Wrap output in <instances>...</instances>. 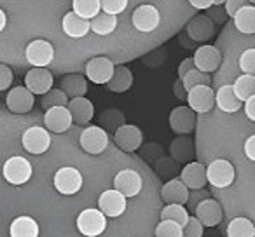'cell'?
I'll list each match as a JSON object with an SVG mask.
<instances>
[{
	"label": "cell",
	"mask_w": 255,
	"mask_h": 237,
	"mask_svg": "<svg viewBox=\"0 0 255 237\" xmlns=\"http://www.w3.org/2000/svg\"><path fill=\"white\" fill-rule=\"evenodd\" d=\"M107 229V216L100 209L89 208L79 213L77 230L84 237H98Z\"/></svg>",
	"instance_id": "cell-1"
},
{
	"label": "cell",
	"mask_w": 255,
	"mask_h": 237,
	"mask_svg": "<svg viewBox=\"0 0 255 237\" xmlns=\"http://www.w3.org/2000/svg\"><path fill=\"white\" fill-rule=\"evenodd\" d=\"M79 145L84 152L98 156V154L105 152V149L109 147V135L100 126H89L79 136Z\"/></svg>",
	"instance_id": "cell-2"
},
{
	"label": "cell",
	"mask_w": 255,
	"mask_h": 237,
	"mask_svg": "<svg viewBox=\"0 0 255 237\" xmlns=\"http://www.w3.org/2000/svg\"><path fill=\"white\" fill-rule=\"evenodd\" d=\"M21 145L32 156H42L51 147V136L46 128L40 126H32L21 136Z\"/></svg>",
	"instance_id": "cell-3"
},
{
	"label": "cell",
	"mask_w": 255,
	"mask_h": 237,
	"mask_svg": "<svg viewBox=\"0 0 255 237\" xmlns=\"http://www.w3.org/2000/svg\"><path fill=\"white\" fill-rule=\"evenodd\" d=\"M32 173H33L32 164L25 157L14 156L5 160L4 164V178L11 185H16V187L28 183L30 178H32Z\"/></svg>",
	"instance_id": "cell-4"
},
{
	"label": "cell",
	"mask_w": 255,
	"mask_h": 237,
	"mask_svg": "<svg viewBox=\"0 0 255 237\" xmlns=\"http://www.w3.org/2000/svg\"><path fill=\"white\" fill-rule=\"evenodd\" d=\"M54 188L63 195H74L82 188V174L72 166L60 167L54 174Z\"/></svg>",
	"instance_id": "cell-5"
},
{
	"label": "cell",
	"mask_w": 255,
	"mask_h": 237,
	"mask_svg": "<svg viewBox=\"0 0 255 237\" xmlns=\"http://www.w3.org/2000/svg\"><path fill=\"white\" fill-rule=\"evenodd\" d=\"M236 171L226 159H215L208 166V183L215 188H227L234 183Z\"/></svg>",
	"instance_id": "cell-6"
},
{
	"label": "cell",
	"mask_w": 255,
	"mask_h": 237,
	"mask_svg": "<svg viewBox=\"0 0 255 237\" xmlns=\"http://www.w3.org/2000/svg\"><path fill=\"white\" fill-rule=\"evenodd\" d=\"M25 56L33 68H46L54 58V47L44 39H37L26 46Z\"/></svg>",
	"instance_id": "cell-7"
},
{
	"label": "cell",
	"mask_w": 255,
	"mask_h": 237,
	"mask_svg": "<svg viewBox=\"0 0 255 237\" xmlns=\"http://www.w3.org/2000/svg\"><path fill=\"white\" fill-rule=\"evenodd\" d=\"M116 67L107 56H96L86 63V77L95 84H109L114 77Z\"/></svg>",
	"instance_id": "cell-8"
},
{
	"label": "cell",
	"mask_w": 255,
	"mask_h": 237,
	"mask_svg": "<svg viewBox=\"0 0 255 237\" xmlns=\"http://www.w3.org/2000/svg\"><path fill=\"white\" fill-rule=\"evenodd\" d=\"M170 128L178 136H187L196 129V112L191 106H177L170 113Z\"/></svg>",
	"instance_id": "cell-9"
},
{
	"label": "cell",
	"mask_w": 255,
	"mask_h": 237,
	"mask_svg": "<svg viewBox=\"0 0 255 237\" xmlns=\"http://www.w3.org/2000/svg\"><path fill=\"white\" fill-rule=\"evenodd\" d=\"M114 142L123 152H135L142 147L143 135L140 131L138 126L135 124H123L116 129L114 135Z\"/></svg>",
	"instance_id": "cell-10"
},
{
	"label": "cell",
	"mask_w": 255,
	"mask_h": 237,
	"mask_svg": "<svg viewBox=\"0 0 255 237\" xmlns=\"http://www.w3.org/2000/svg\"><path fill=\"white\" fill-rule=\"evenodd\" d=\"M187 103L196 113H208L217 105V92L212 85H199L187 92Z\"/></svg>",
	"instance_id": "cell-11"
},
{
	"label": "cell",
	"mask_w": 255,
	"mask_h": 237,
	"mask_svg": "<svg viewBox=\"0 0 255 237\" xmlns=\"http://www.w3.org/2000/svg\"><path fill=\"white\" fill-rule=\"evenodd\" d=\"M143 187L142 176L135 169H121L114 176V188L119 190L124 197H136Z\"/></svg>",
	"instance_id": "cell-12"
},
{
	"label": "cell",
	"mask_w": 255,
	"mask_h": 237,
	"mask_svg": "<svg viewBox=\"0 0 255 237\" xmlns=\"http://www.w3.org/2000/svg\"><path fill=\"white\" fill-rule=\"evenodd\" d=\"M5 105L12 113H28L35 105V94L26 85H18L7 92Z\"/></svg>",
	"instance_id": "cell-13"
},
{
	"label": "cell",
	"mask_w": 255,
	"mask_h": 237,
	"mask_svg": "<svg viewBox=\"0 0 255 237\" xmlns=\"http://www.w3.org/2000/svg\"><path fill=\"white\" fill-rule=\"evenodd\" d=\"M98 209L109 218H119L126 211V197L116 188L105 190L98 197Z\"/></svg>",
	"instance_id": "cell-14"
},
{
	"label": "cell",
	"mask_w": 255,
	"mask_h": 237,
	"mask_svg": "<svg viewBox=\"0 0 255 237\" xmlns=\"http://www.w3.org/2000/svg\"><path fill=\"white\" fill-rule=\"evenodd\" d=\"M131 21H133V26H135L138 32L149 33V32H154V30L159 26L161 16H159L157 7H154V5H150V4H145V5H138V7L133 11Z\"/></svg>",
	"instance_id": "cell-15"
},
{
	"label": "cell",
	"mask_w": 255,
	"mask_h": 237,
	"mask_svg": "<svg viewBox=\"0 0 255 237\" xmlns=\"http://www.w3.org/2000/svg\"><path fill=\"white\" fill-rule=\"evenodd\" d=\"M44 124H46V129L51 133H65L72 128L74 124V117H72L68 106H56V108H51L46 112L44 115Z\"/></svg>",
	"instance_id": "cell-16"
},
{
	"label": "cell",
	"mask_w": 255,
	"mask_h": 237,
	"mask_svg": "<svg viewBox=\"0 0 255 237\" xmlns=\"http://www.w3.org/2000/svg\"><path fill=\"white\" fill-rule=\"evenodd\" d=\"M194 63L196 68L205 74H213V72L219 70L220 63H222V54L217 47L210 46V44H205V46L198 47L194 53Z\"/></svg>",
	"instance_id": "cell-17"
},
{
	"label": "cell",
	"mask_w": 255,
	"mask_h": 237,
	"mask_svg": "<svg viewBox=\"0 0 255 237\" xmlns=\"http://www.w3.org/2000/svg\"><path fill=\"white\" fill-rule=\"evenodd\" d=\"M54 79L47 68H30L25 75V85L33 94H47L53 89Z\"/></svg>",
	"instance_id": "cell-18"
},
{
	"label": "cell",
	"mask_w": 255,
	"mask_h": 237,
	"mask_svg": "<svg viewBox=\"0 0 255 237\" xmlns=\"http://www.w3.org/2000/svg\"><path fill=\"white\" fill-rule=\"evenodd\" d=\"M180 180L184 181L191 190H201V188H205L206 183H208V166L192 160V162L184 166V169H182V173H180Z\"/></svg>",
	"instance_id": "cell-19"
},
{
	"label": "cell",
	"mask_w": 255,
	"mask_h": 237,
	"mask_svg": "<svg viewBox=\"0 0 255 237\" xmlns=\"http://www.w3.org/2000/svg\"><path fill=\"white\" fill-rule=\"evenodd\" d=\"M189 187L180 180V178H173V180L166 181L161 188V199L164 204H182L185 206L189 202Z\"/></svg>",
	"instance_id": "cell-20"
},
{
	"label": "cell",
	"mask_w": 255,
	"mask_h": 237,
	"mask_svg": "<svg viewBox=\"0 0 255 237\" xmlns=\"http://www.w3.org/2000/svg\"><path fill=\"white\" fill-rule=\"evenodd\" d=\"M194 216H198V220L205 227L212 229V227L220 225V222H222V218H224V209L215 199H205V201L196 208Z\"/></svg>",
	"instance_id": "cell-21"
},
{
	"label": "cell",
	"mask_w": 255,
	"mask_h": 237,
	"mask_svg": "<svg viewBox=\"0 0 255 237\" xmlns=\"http://www.w3.org/2000/svg\"><path fill=\"white\" fill-rule=\"evenodd\" d=\"M215 33V26L210 16L198 14L187 23V35L196 42H208Z\"/></svg>",
	"instance_id": "cell-22"
},
{
	"label": "cell",
	"mask_w": 255,
	"mask_h": 237,
	"mask_svg": "<svg viewBox=\"0 0 255 237\" xmlns=\"http://www.w3.org/2000/svg\"><path fill=\"white\" fill-rule=\"evenodd\" d=\"M61 26H63L65 35H68L70 39H82V37L88 35V32L91 30V21L81 18L77 12L72 11L63 16Z\"/></svg>",
	"instance_id": "cell-23"
},
{
	"label": "cell",
	"mask_w": 255,
	"mask_h": 237,
	"mask_svg": "<svg viewBox=\"0 0 255 237\" xmlns=\"http://www.w3.org/2000/svg\"><path fill=\"white\" fill-rule=\"evenodd\" d=\"M68 110H70L72 117H74V122L79 126L89 124L91 119L95 117V106L89 101L88 98H74L68 103Z\"/></svg>",
	"instance_id": "cell-24"
},
{
	"label": "cell",
	"mask_w": 255,
	"mask_h": 237,
	"mask_svg": "<svg viewBox=\"0 0 255 237\" xmlns=\"http://www.w3.org/2000/svg\"><path fill=\"white\" fill-rule=\"evenodd\" d=\"M217 106L224 113H236L241 106H245V103L238 98L234 85H222L217 91Z\"/></svg>",
	"instance_id": "cell-25"
},
{
	"label": "cell",
	"mask_w": 255,
	"mask_h": 237,
	"mask_svg": "<svg viewBox=\"0 0 255 237\" xmlns=\"http://www.w3.org/2000/svg\"><path fill=\"white\" fill-rule=\"evenodd\" d=\"M60 89H63L70 99L84 98L86 92H88V80L84 79V75L79 74L65 75L60 82Z\"/></svg>",
	"instance_id": "cell-26"
},
{
	"label": "cell",
	"mask_w": 255,
	"mask_h": 237,
	"mask_svg": "<svg viewBox=\"0 0 255 237\" xmlns=\"http://www.w3.org/2000/svg\"><path fill=\"white\" fill-rule=\"evenodd\" d=\"M39 223L32 216H18L9 227L11 237H39Z\"/></svg>",
	"instance_id": "cell-27"
},
{
	"label": "cell",
	"mask_w": 255,
	"mask_h": 237,
	"mask_svg": "<svg viewBox=\"0 0 255 237\" xmlns=\"http://www.w3.org/2000/svg\"><path fill=\"white\" fill-rule=\"evenodd\" d=\"M131 85H133L131 70H129L128 67L119 65V67H116L114 77H112V80L107 84V87H109V91H112V92H126L131 89Z\"/></svg>",
	"instance_id": "cell-28"
},
{
	"label": "cell",
	"mask_w": 255,
	"mask_h": 237,
	"mask_svg": "<svg viewBox=\"0 0 255 237\" xmlns=\"http://www.w3.org/2000/svg\"><path fill=\"white\" fill-rule=\"evenodd\" d=\"M233 21L238 32L245 33V35H254L255 33V7L252 4H248L247 7H243L234 16Z\"/></svg>",
	"instance_id": "cell-29"
},
{
	"label": "cell",
	"mask_w": 255,
	"mask_h": 237,
	"mask_svg": "<svg viewBox=\"0 0 255 237\" xmlns=\"http://www.w3.org/2000/svg\"><path fill=\"white\" fill-rule=\"evenodd\" d=\"M170 152L175 160H178V162H187V160H191L192 156H194V143H192V140L187 138V136H180V138H177L171 143Z\"/></svg>",
	"instance_id": "cell-30"
},
{
	"label": "cell",
	"mask_w": 255,
	"mask_h": 237,
	"mask_svg": "<svg viewBox=\"0 0 255 237\" xmlns=\"http://www.w3.org/2000/svg\"><path fill=\"white\" fill-rule=\"evenodd\" d=\"M227 237H255V225L245 216L231 220L227 225Z\"/></svg>",
	"instance_id": "cell-31"
},
{
	"label": "cell",
	"mask_w": 255,
	"mask_h": 237,
	"mask_svg": "<svg viewBox=\"0 0 255 237\" xmlns=\"http://www.w3.org/2000/svg\"><path fill=\"white\" fill-rule=\"evenodd\" d=\"M72 7H74V12H77L81 18L93 21L100 14L102 0H74Z\"/></svg>",
	"instance_id": "cell-32"
},
{
	"label": "cell",
	"mask_w": 255,
	"mask_h": 237,
	"mask_svg": "<svg viewBox=\"0 0 255 237\" xmlns=\"http://www.w3.org/2000/svg\"><path fill=\"white\" fill-rule=\"evenodd\" d=\"M117 28V16L100 12L95 19L91 21V30L96 35H110Z\"/></svg>",
	"instance_id": "cell-33"
},
{
	"label": "cell",
	"mask_w": 255,
	"mask_h": 237,
	"mask_svg": "<svg viewBox=\"0 0 255 237\" xmlns=\"http://www.w3.org/2000/svg\"><path fill=\"white\" fill-rule=\"evenodd\" d=\"M161 220H170V222H177L178 225L185 227L191 220L189 211L185 209V206L182 204H166L161 209Z\"/></svg>",
	"instance_id": "cell-34"
},
{
	"label": "cell",
	"mask_w": 255,
	"mask_h": 237,
	"mask_svg": "<svg viewBox=\"0 0 255 237\" xmlns=\"http://www.w3.org/2000/svg\"><path fill=\"white\" fill-rule=\"evenodd\" d=\"M234 91H236L238 98L241 101H248L252 96H255V75H240V77L234 80Z\"/></svg>",
	"instance_id": "cell-35"
},
{
	"label": "cell",
	"mask_w": 255,
	"mask_h": 237,
	"mask_svg": "<svg viewBox=\"0 0 255 237\" xmlns=\"http://www.w3.org/2000/svg\"><path fill=\"white\" fill-rule=\"evenodd\" d=\"M68 103H70V98L63 89H51L47 94L42 96V108L46 112L51 108H56V106H68Z\"/></svg>",
	"instance_id": "cell-36"
},
{
	"label": "cell",
	"mask_w": 255,
	"mask_h": 237,
	"mask_svg": "<svg viewBox=\"0 0 255 237\" xmlns=\"http://www.w3.org/2000/svg\"><path fill=\"white\" fill-rule=\"evenodd\" d=\"M182 84H184V91L189 92L194 87H199V85H212V77H210V74H205V72L194 68V70L182 80Z\"/></svg>",
	"instance_id": "cell-37"
},
{
	"label": "cell",
	"mask_w": 255,
	"mask_h": 237,
	"mask_svg": "<svg viewBox=\"0 0 255 237\" xmlns=\"http://www.w3.org/2000/svg\"><path fill=\"white\" fill-rule=\"evenodd\" d=\"M156 237H184V227L177 222L170 220H161L156 227Z\"/></svg>",
	"instance_id": "cell-38"
},
{
	"label": "cell",
	"mask_w": 255,
	"mask_h": 237,
	"mask_svg": "<svg viewBox=\"0 0 255 237\" xmlns=\"http://www.w3.org/2000/svg\"><path fill=\"white\" fill-rule=\"evenodd\" d=\"M240 68L243 74L255 75V49H247L241 53L240 56Z\"/></svg>",
	"instance_id": "cell-39"
},
{
	"label": "cell",
	"mask_w": 255,
	"mask_h": 237,
	"mask_svg": "<svg viewBox=\"0 0 255 237\" xmlns=\"http://www.w3.org/2000/svg\"><path fill=\"white\" fill-rule=\"evenodd\" d=\"M128 2L129 0H102V9L103 12H107V14H121V12L126 11L128 7Z\"/></svg>",
	"instance_id": "cell-40"
},
{
	"label": "cell",
	"mask_w": 255,
	"mask_h": 237,
	"mask_svg": "<svg viewBox=\"0 0 255 237\" xmlns=\"http://www.w3.org/2000/svg\"><path fill=\"white\" fill-rule=\"evenodd\" d=\"M205 225L198 220V216H191L189 223L184 227V237H203Z\"/></svg>",
	"instance_id": "cell-41"
},
{
	"label": "cell",
	"mask_w": 255,
	"mask_h": 237,
	"mask_svg": "<svg viewBox=\"0 0 255 237\" xmlns=\"http://www.w3.org/2000/svg\"><path fill=\"white\" fill-rule=\"evenodd\" d=\"M12 79H14V75H12L11 68L5 63L0 65V91H7L9 85L12 84Z\"/></svg>",
	"instance_id": "cell-42"
},
{
	"label": "cell",
	"mask_w": 255,
	"mask_h": 237,
	"mask_svg": "<svg viewBox=\"0 0 255 237\" xmlns=\"http://www.w3.org/2000/svg\"><path fill=\"white\" fill-rule=\"evenodd\" d=\"M247 5H248V0H227L224 7H226L227 16H229V18H234V16H236L243 7H247Z\"/></svg>",
	"instance_id": "cell-43"
},
{
	"label": "cell",
	"mask_w": 255,
	"mask_h": 237,
	"mask_svg": "<svg viewBox=\"0 0 255 237\" xmlns=\"http://www.w3.org/2000/svg\"><path fill=\"white\" fill-rule=\"evenodd\" d=\"M196 68V63H194V58H185L180 65H178V79L184 80L189 74Z\"/></svg>",
	"instance_id": "cell-44"
},
{
	"label": "cell",
	"mask_w": 255,
	"mask_h": 237,
	"mask_svg": "<svg viewBox=\"0 0 255 237\" xmlns=\"http://www.w3.org/2000/svg\"><path fill=\"white\" fill-rule=\"evenodd\" d=\"M243 149H245V156H247L252 162H255V135H252L250 138H247Z\"/></svg>",
	"instance_id": "cell-45"
},
{
	"label": "cell",
	"mask_w": 255,
	"mask_h": 237,
	"mask_svg": "<svg viewBox=\"0 0 255 237\" xmlns=\"http://www.w3.org/2000/svg\"><path fill=\"white\" fill-rule=\"evenodd\" d=\"M217 0H189V4L192 5V7L196 9H201V11H208V9H212L213 5H215Z\"/></svg>",
	"instance_id": "cell-46"
},
{
	"label": "cell",
	"mask_w": 255,
	"mask_h": 237,
	"mask_svg": "<svg viewBox=\"0 0 255 237\" xmlns=\"http://www.w3.org/2000/svg\"><path fill=\"white\" fill-rule=\"evenodd\" d=\"M245 113L252 122H255V96H252L248 101H245Z\"/></svg>",
	"instance_id": "cell-47"
},
{
	"label": "cell",
	"mask_w": 255,
	"mask_h": 237,
	"mask_svg": "<svg viewBox=\"0 0 255 237\" xmlns=\"http://www.w3.org/2000/svg\"><path fill=\"white\" fill-rule=\"evenodd\" d=\"M212 18V21H217V23H224V19H226L227 14H220V11H217V5H213L212 9H208V14Z\"/></svg>",
	"instance_id": "cell-48"
},
{
	"label": "cell",
	"mask_w": 255,
	"mask_h": 237,
	"mask_svg": "<svg viewBox=\"0 0 255 237\" xmlns=\"http://www.w3.org/2000/svg\"><path fill=\"white\" fill-rule=\"evenodd\" d=\"M5 23H7V16H5L4 9H0V30L5 28Z\"/></svg>",
	"instance_id": "cell-49"
},
{
	"label": "cell",
	"mask_w": 255,
	"mask_h": 237,
	"mask_svg": "<svg viewBox=\"0 0 255 237\" xmlns=\"http://www.w3.org/2000/svg\"><path fill=\"white\" fill-rule=\"evenodd\" d=\"M226 2H227V0H217L215 5H226Z\"/></svg>",
	"instance_id": "cell-50"
},
{
	"label": "cell",
	"mask_w": 255,
	"mask_h": 237,
	"mask_svg": "<svg viewBox=\"0 0 255 237\" xmlns=\"http://www.w3.org/2000/svg\"><path fill=\"white\" fill-rule=\"evenodd\" d=\"M248 2H250L252 5H255V0H248Z\"/></svg>",
	"instance_id": "cell-51"
}]
</instances>
